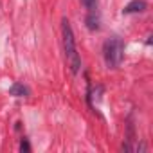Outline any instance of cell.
<instances>
[{
	"label": "cell",
	"instance_id": "6da1fadb",
	"mask_svg": "<svg viewBox=\"0 0 153 153\" xmlns=\"http://www.w3.org/2000/svg\"><path fill=\"white\" fill-rule=\"evenodd\" d=\"M61 36H63V52H65L67 65L72 70V74H78L79 67H81V58L78 54V49H76L74 33H72L70 22L67 18H63V22H61Z\"/></svg>",
	"mask_w": 153,
	"mask_h": 153
},
{
	"label": "cell",
	"instance_id": "7a4b0ae2",
	"mask_svg": "<svg viewBox=\"0 0 153 153\" xmlns=\"http://www.w3.org/2000/svg\"><path fill=\"white\" fill-rule=\"evenodd\" d=\"M103 56H105V63L108 68H117L124 58V43L121 38L114 36L108 38L103 45Z\"/></svg>",
	"mask_w": 153,
	"mask_h": 153
},
{
	"label": "cell",
	"instance_id": "3957f363",
	"mask_svg": "<svg viewBox=\"0 0 153 153\" xmlns=\"http://www.w3.org/2000/svg\"><path fill=\"white\" fill-rule=\"evenodd\" d=\"M146 9V2L144 0H131V2L123 9L124 15H130V13H142Z\"/></svg>",
	"mask_w": 153,
	"mask_h": 153
},
{
	"label": "cell",
	"instance_id": "277c9868",
	"mask_svg": "<svg viewBox=\"0 0 153 153\" xmlns=\"http://www.w3.org/2000/svg\"><path fill=\"white\" fill-rule=\"evenodd\" d=\"M9 94L15 96V97H27L29 96V88L24 87L22 83H13L11 88H9Z\"/></svg>",
	"mask_w": 153,
	"mask_h": 153
},
{
	"label": "cell",
	"instance_id": "5b68a950",
	"mask_svg": "<svg viewBox=\"0 0 153 153\" xmlns=\"http://www.w3.org/2000/svg\"><path fill=\"white\" fill-rule=\"evenodd\" d=\"M85 22H87V27H88L90 31H97V29H99V11H96V13H87Z\"/></svg>",
	"mask_w": 153,
	"mask_h": 153
},
{
	"label": "cell",
	"instance_id": "8992f818",
	"mask_svg": "<svg viewBox=\"0 0 153 153\" xmlns=\"http://www.w3.org/2000/svg\"><path fill=\"white\" fill-rule=\"evenodd\" d=\"M79 2L85 6V9H87L88 13H96L97 7H99V2H97V0H79Z\"/></svg>",
	"mask_w": 153,
	"mask_h": 153
},
{
	"label": "cell",
	"instance_id": "52a82bcc",
	"mask_svg": "<svg viewBox=\"0 0 153 153\" xmlns=\"http://www.w3.org/2000/svg\"><path fill=\"white\" fill-rule=\"evenodd\" d=\"M20 149H22V151H31V146H29L27 139H24V140L20 142Z\"/></svg>",
	"mask_w": 153,
	"mask_h": 153
}]
</instances>
